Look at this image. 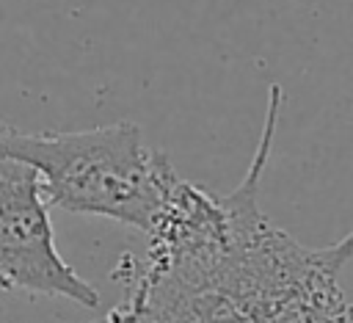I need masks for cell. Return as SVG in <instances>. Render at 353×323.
I'll list each match as a JSON object with an SVG mask.
<instances>
[{"mask_svg":"<svg viewBox=\"0 0 353 323\" xmlns=\"http://www.w3.org/2000/svg\"><path fill=\"white\" fill-rule=\"evenodd\" d=\"M279 108L281 86H270L256 152L232 193L215 196L182 177L171 182L124 298L143 323H353L339 284L353 260V229L309 248L259 207Z\"/></svg>","mask_w":353,"mask_h":323,"instance_id":"1","label":"cell"},{"mask_svg":"<svg viewBox=\"0 0 353 323\" xmlns=\"http://www.w3.org/2000/svg\"><path fill=\"white\" fill-rule=\"evenodd\" d=\"M0 157L39 171L50 207L102 215L152 232L171 182L179 177L165 152L143 144L132 121L77 133H22L0 127Z\"/></svg>","mask_w":353,"mask_h":323,"instance_id":"2","label":"cell"},{"mask_svg":"<svg viewBox=\"0 0 353 323\" xmlns=\"http://www.w3.org/2000/svg\"><path fill=\"white\" fill-rule=\"evenodd\" d=\"M0 290L97 306L99 293L58 254L50 204L33 166L0 157Z\"/></svg>","mask_w":353,"mask_h":323,"instance_id":"3","label":"cell"}]
</instances>
